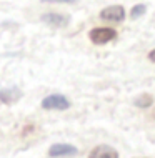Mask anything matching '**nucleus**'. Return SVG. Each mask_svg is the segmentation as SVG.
I'll use <instances>...</instances> for the list:
<instances>
[{
  "mask_svg": "<svg viewBox=\"0 0 155 158\" xmlns=\"http://www.w3.org/2000/svg\"><path fill=\"white\" fill-rule=\"evenodd\" d=\"M20 97H22V92H20L19 88H15V87L0 90V102L5 103V105H10V103H14V102L20 100Z\"/></svg>",
  "mask_w": 155,
  "mask_h": 158,
  "instance_id": "7",
  "label": "nucleus"
},
{
  "mask_svg": "<svg viewBox=\"0 0 155 158\" xmlns=\"http://www.w3.org/2000/svg\"><path fill=\"white\" fill-rule=\"evenodd\" d=\"M88 158H118V153L115 148L109 147V145H98L90 152Z\"/></svg>",
  "mask_w": 155,
  "mask_h": 158,
  "instance_id": "6",
  "label": "nucleus"
},
{
  "mask_svg": "<svg viewBox=\"0 0 155 158\" xmlns=\"http://www.w3.org/2000/svg\"><path fill=\"white\" fill-rule=\"evenodd\" d=\"M145 10H147V7L144 5V3H139V5H135L132 8V12H130V17L132 19H139V17H142L145 14Z\"/></svg>",
  "mask_w": 155,
  "mask_h": 158,
  "instance_id": "9",
  "label": "nucleus"
},
{
  "mask_svg": "<svg viewBox=\"0 0 155 158\" xmlns=\"http://www.w3.org/2000/svg\"><path fill=\"white\" fill-rule=\"evenodd\" d=\"M149 58H150V62H153V63H155V50H152V52H150Z\"/></svg>",
  "mask_w": 155,
  "mask_h": 158,
  "instance_id": "11",
  "label": "nucleus"
},
{
  "mask_svg": "<svg viewBox=\"0 0 155 158\" xmlns=\"http://www.w3.org/2000/svg\"><path fill=\"white\" fill-rule=\"evenodd\" d=\"M49 155L54 156V158L72 156V155H77V148L74 145H68V143H55L49 148Z\"/></svg>",
  "mask_w": 155,
  "mask_h": 158,
  "instance_id": "4",
  "label": "nucleus"
},
{
  "mask_svg": "<svg viewBox=\"0 0 155 158\" xmlns=\"http://www.w3.org/2000/svg\"><path fill=\"white\" fill-rule=\"evenodd\" d=\"M42 106H44L45 110H67L68 106H70V102H68L63 95L55 93V95L45 97L44 100H42Z\"/></svg>",
  "mask_w": 155,
  "mask_h": 158,
  "instance_id": "2",
  "label": "nucleus"
},
{
  "mask_svg": "<svg viewBox=\"0 0 155 158\" xmlns=\"http://www.w3.org/2000/svg\"><path fill=\"white\" fill-rule=\"evenodd\" d=\"M40 20L47 25H52V27H65L68 23V17L62 15V14H54V12H49V14H44L40 17Z\"/></svg>",
  "mask_w": 155,
  "mask_h": 158,
  "instance_id": "5",
  "label": "nucleus"
},
{
  "mask_svg": "<svg viewBox=\"0 0 155 158\" xmlns=\"http://www.w3.org/2000/svg\"><path fill=\"white\" fill-rule=\"evenodd\" d=\"M44 2H55V3H74L77 0H44Z\"/></svg>",
  "mask_w": 155,
  "mask_h": 158,
  "instance_id": "10",
  "label": "nucleus"
},
{
  "mask_svg": "<svg viewBox=\"0 0 155 158\" xmlns=\"http://www.w3.org/2000/svg\"><path fill=\"white\" fill-rule=\"evenodd\" d=\"M100 19L107 22H122L125 19V10L122 5H110L100 12Z\"/></svg>",
  "mask_w": 155,
  "mask_h": 158,
  "instance_id": "3",
  "label": "nucleus"
},
{
  "mask_svg": "<svg viewBox=\"0 0 155 158\" xmlns=\"http://www.w3.org/2000/svg\"><path fill=\"white\" fill-rule=\"evenodd\" d=\"M90 40L93 42V44L97 45H103V44H109V42H112L115 37H117V32L114 30V28H93V30H90L88 33Z\"/></svg>",
  "mask_w": 155,
  "mask_h": 158,
  "instance_id": "1",
  "label": "nucleus"
},
{
  "mask_svg": "<svg viewBox=\"0 0 155 158\" xmlns=\"http://www.w3.org/2000/svg\"><path fill=\"white\" fill-rule=\"evenodd\" d=\"M152 103H153V98L149 93H142V95L133 98V105L139 106V108H149V106H152Z\"/></svg>",
  "mask_w": 155,
  "mask_h": 158,
  "instance_id": "8",
  "label": "nucleus"
}]
</instances>
